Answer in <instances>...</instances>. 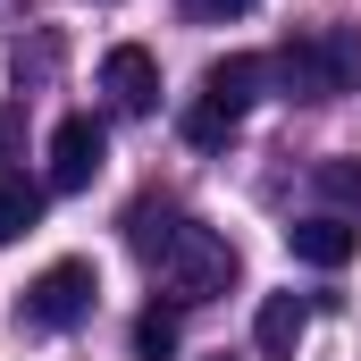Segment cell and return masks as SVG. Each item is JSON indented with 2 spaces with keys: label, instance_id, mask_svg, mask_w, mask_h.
Instances as JSON below:
<instances>
[{
  "label": "cell",
  "instance_id": "obj_9",
  "mask_svg": "<svg viewBox=\"0 0 361 361\" xmlns=\"http://www.w3.org/2000/svg\"><path fill=\"white\" fill-rule=\"evenodd\" d=\"M169 235H177V210H169V202H135V210H126V244H135L143 261H160Z\"/></svg>",
  "mask_w": 361,
  "mask_h": 361
},
{
  "label": "cell",
  "instance_id": "obj_2",
  "mask_svg": "<svg viewBox=\"0 0 361 361\" xmlns=\"http://www.w3.org/2000/svg\"><path fill=\"white\" fill-rule=\"evenodd\" d=\"M160 286L177 294V302H219L227 286H235V244L219 235V227H202V219H177V235H169V252L152 261Z\"/></svg>",
  "mask_w": 361,
  "mask_h": 361
},
{
  "label": "cell",
  "instance_id": "obj_5",
  "mask_svg": "<svg viewBox=\"0 0 361 361\" xmlns=\"http://www.w3.org/2000/svg\"><path fill=\"white\" fill-rule=\"evenodd\" d=\"M101 92H109L118 118H152V109H160V59H152L143 42H118V51L101 59Z\"/></svg>",
  "mask_w": 361,
  "mask_h": 361
},
{
  "label": "cell",
  "instance_id": "obj_4",
  "mask_svg": "<svg viewBox=\"0 0 361 361\" xmlns=\"http://www.w3.org/2000/svg\"><path fill=\"white\" fill-rule=\"evenodd\" d=\"M101 160H109V126H101L92 109H76V118L51 126V185H59V193H85V185L101 177Z\"/></svg>",
  "mask_w": 361,
  "mask_h": 361
},
{
  "label": "cell",
  "instance_id": "obj_10",
  "mask_svg": "<svg viewBox=\"0 0 361 361\" xmlns=\"http://www.w3.org/2000/svg\"><path fill=\"white\" fill-rule=\"evenodd\" d=\"M34 219H42V185H25V177H0V244L34 235Z\"/></svg>",
  "mask_w": 361,
  "mask_h": 361
},
{
  "label": "cell",
  "instance_id": "obj_14",
  "mask_svg": "<svg viewBox=\"0 0 361 361\" xmlns=\"http://www.w3.org/2000/svg\"><path fill=\"white\" fill-rule=\"evenodd\" d=\"M185 8H193V17H244L252 0H185Z\"/></svg>",
  "mask_w": 361,
  "mask_h": 361
},
{
  "label": "cell",
  "instance_id": "obj_7",
  "mask_svg": "<svg viewBox=\"0 0 361 361\" xmlns=\"http://www.w3.org/2000/svg\"><path fill=\"white\" fill-rule=\"evenodd\" d=\"M269 85V59H252V51H227V59H210V76H202V101H219V109H252Z\"/></svg>",
  "mask_w": 361,
  "mask_h": 361
},
{
  "label": "cell",
  "instance_id": "obj_6",
  "mask_svg": "<svg viewBox=\"0 0 361 361\" xmlns=\"http://www.w3.org/2000/svg\"><path fill=\"white\" fill-rule=\"evenodd\" d=\"M286 252H294L302 269H345L361 252V227H345V219H294V227H286Z\"/></svg>",
  "mask_w": 361,
  "mask_h": 361
},
{
  "label": "cell",
  "instance_id": "obj_1",
  "mask_svg": "<svg viewBox=\"0 0 361 361\" xmlns=\"http://www.w3.org/2000/svg\"><path fill=\"white\" fill-rule=\"evenodd\" d=\"M269 76L286 85V101H345L361 92V25H311L269 59Z\"/></svg>",
  "mask_w": 361,
  "mask_h": 361
},
{
  "label": "cell",
  "instance_id": "obj_12",
  "mask_svg": "<svg viewBox=\"0 0 361 361\" xmlns=\"http://www.w3.org/2000/svg\"><path fill=\"white\" fill-rule=\"evenodd\" d=\"M311 185H319V193H328L336 210H361V160H353V152L319 160V169H311Z\"/></svg>",
  "mask_w": 361,
  "mask_h": 361
},
{
  "label": "cell",
  "instance_id": "obj_13",
  "mask_svg": "<svg viewBox=\"0 0 361 361\" xmlns=\"http://www.w3.org/2000/svg\"><path fill=\"white\" fill-rule=\"evenodd\" d=\"M227 135H235V109H219V101H193V109H185V143H193V152H219Z\"/></svg>",
  "mask_w": 361,
  "mask_h": 361
},
{
  "label": "cell",
  "instance_id": "obj_3",
  "mask_svg": "<svg viewBox=\"0 0 361 361\" xmlns=\"http://www.w3.org/2000/svg\"><path fill=\"white\" fill-rule=\"evenodd\" d=\"M92 302H101L92 261H51V269L17 294V328H34V336H68V328L92 319Z\"/></svg>",
  "mask_w": 361,
  "mask_h": 361
},
{
  "label": "cell",
  "instance_id": "obj_8",
  "mask_svg": "<svg viewBox=\"0 0 361 361\" xmlns=\"http://www.w3.org/2000/svg\"><path fill=\"white\" fill-rule=\"evenodd\" d=\"M302 328H311V302H302V294H269V302H261V319H252V345H261L269 361H294Z\"/></svg>",
  "mask_w": 361,
  "mask_h": 361
},
{
  "label": "cell",
  "instance_id": "obj_11",
  "mask_svg": "<svg viewBox=\"0 0 361 361\" xmlns=\"http://www.w3.org/2000/svg\"><path fill=\"white\" fill-rule=\"evenodd\" d=\"M177 345H185L177 311H160V302H152V311L135 319V353H143V361H177Z\"/></svg>",
  "mask_w": 361,
  "mask_h": 361
}]
</instances>
